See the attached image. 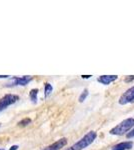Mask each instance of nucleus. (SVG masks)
<instances>
[{"instance_id":"nucleus-20","label":"nucleus","mask_w":134,"mask_h":150,"mask_svg":"<svg viewBox=\"0 0 134 150\" xmlns=\"http://www.w3.org/2000/svg\"><path fill=\"white\" fill-rule=\"evenodd\" d=\"M0 150H5V149H4V148H0Z\"/></svg>"},{"instance_id":"nucleus-4","label":"nucleus","mask_w":134,"mask_h":150,"mask_svg":"<svg viewBox=\"0 0 134 150\" xmlns=\"http://www.w3.org/2000/svg\"><path fill=\"white\" fill-rule=\"evenodd\" d=\"M118 102H119V104H121V105H125V104H129V103H134V86L127 89V90L120 96Z\"/></svg>"},{"instance_id":"nucleus-7","label":"nucleus","mask_w":134,"mask_h":150,"mask_svg":"<svg viewBox=\"0 0 134 150\" xmlns=\"http://www.w3.org/2000/svg\"><path fill=\"white\" fill-rule=\"evenodd\" d=\"M117 78V75H102V76H99L97 78V81L101 84H104V85H108V84L112 83L113 81H115Z\"/></svg>"},{"instance_id":"nucleus-14","label":"nucleus","mask_w":134,"mask_h":150,"mask_svg":"<svg viewBox=\"0 0 134 150\" xmlns=\"http://www.w3.org/2000/svg\"><path fill=\"white\" fill-rule=\"evenodd\" d=\"M134 80V76H127V77H125V79H124V81L125 82H130V81H132Z\"/></svg>"},{"instance_id":"nucleus-10","label":"nucleus","mask_w":134,"mask_h":150,"mask_svg":"<svg viewBox=\"0 0 134 150\" xmlns=\"http://www.w3.org/2000/svg\"><path fill=\"white\" fill-rule=\"evenodd\" d=\"M52 91H53L52 85H51L50 83H48V82H46L44 84V96L45 97H48V96L52 93Z\"/></svg>"},{"instance_id":"nucleus-12","label":"nucleus","mask_w":134,"mask_h":150,"mask_svg":"<svg viewBox=\"0 0 134 150\" xmlns=\"http://www.w3.org/2000/svg\"><path fill=\"white\" fill-rule=\"evenodd\" d=\"M88 89H84L83 91H82V93L80 94V96H79V102H83V101L85 100V99L87 98V96H88Z\"/></svg>"},{"instance_id":"nucleus-17","label":"nucleus","mask_w":134,"mask_h":150,"mask_svg":"<svg viewBox=\"0 0 134 150\" xmlns=\"http://www.w3.org/2000/svg\"><path fill=\"white\" fill-rule=\"evenodd\" d=\"M91 75H82V78H90Z\"/></svg>"},{"instance_id":"nucleus-21","label":"nucleus","mask_w":134,"mask_h":150,"mask_svg":"<svg viewBox=\"0 0 134 150\" xmlns=\"http://www.w3.org/2000/svg\"><path fill=\"white\" fill-rule=\"evenodd\" d=\"M0 126H1V124H0Z\"/></svg>"},{"instance_id":"nucleus-11","label":"nucleus","mask_w":134,"mask_h":150,"mask_svg":"<svg viewBox=\"0 0 134 150\" xmlns=\"http://www.w3.org/2000/svg\"><path fill=\"white\" fill-rule=\"evenodd\" d=\"M31 123V119L30 118H24V119L22 120H20V121L18 122V126H20V127H25V126H27V125H29Z\"/></svg>"},{"instance_id":"nucleus-3","label":"nucleus","mask_w":134,"mask_h":150,"mask_svg":"<svg viewBox=\"0 0 134 150\" xmlns=\"http://www.w3.org/2000/svg\"><path fill=\"white\" fill-rule=\"evenodd\" d=\"M33 80V76L31 75H24V76L18 77V76H13L11 77L10 82L6 84L7 87L10 86H25L27 84L30 83Z\"/></svg>"},{"instance_id":"nucleus-16","label":"nucleus","mask_w":134,"mask_h":150,"mask_svg":"<svg viewBox=\"0 0 134 150\" xmlns=\"http://www.w3.org/2000/svg\"><path fill=\"white\" fill-rule=\"evenodd\" d=\"M9 75H0V79H4V78H8Z\"/></svg>"},{"instance_id":"nucleus-18","label":"nucleus","mask_w":134,"mask_h":150,"mask_svg":"<svg viewBox=\"0 0 134 150\" xmlns=\"http://www.w3.org/2000/svg\"><path fill=\"white\" fill-rule=\"evenodd\" d=\"M3 110H5V108H4V107H2V106L0 105V112H2V111H3Z\"/></svg>"},{"instance_id":"nucleus-8","label":"nucleus","mask_w":134,"mask_h":150,"mask_svg":"<svg viewBox=\"0 0 134 150\" xmlns=\"http://www.w3.org/2000/svg\"><path fill=\"white\" fill-rule=\"evenodd\" d=\"M133 147V142L132 141H124L120 142V143L114 145L112 147V150H129Z\"/></svg>"},{"instance_id":"nucleus-1","label":"nucleus","mask_w":134,"mask_h":150,"mask_svg":"<svg viewBox=\"0 0 134 150\" xmlns=\"http://www.w3.org/2000/svg\"><path fill=\"white\" fill-rule=\"evenodd\" d=\"M134 127V118H127L109 131L111 135H124Z\"/></svg>"},{"instance_id":"nucleus-9","label":"nucleus","mask_w":134,"mask_h":150,"mask_svg":"<svg viewBox=\"0 0 134 150\" xmlns=\"http://www.w3.org/2000/svg\"><path fill=\"white\" fill-rule=\"evenodd\" d=\"M38 92H39V89H38V88L31 89L30 92H29V98H30V100L32 101L33 103H36V102H37V95H38Z\"/></svg>"},{"instance_id":"nucleus-6","label":"nucleus","mask_w":134,"mask_h":150,"mask_svg":"<svg viewBox=\"0 0 134 150\" xmlns=\"http://www.w3.org/2000/svg\"><path fill=\"white\" fill-rule=\"evenodd\" d=\"M66 144H67V138L62 137V138L58 139L57 141H55L54 143L48 145V146H46L45 148H43L41 150H60L61 148H63Z\"/></svg>"},{"instance_id":"nucleus-19","label":"nucleus","mask_w":134,"mask_h":150,"mask_svg":"<svg viewBox=\"0 0 134 150\" xmlns=\"http://www.w3.org/2000/svg\"><path fill=\"white\" fill-rule=\"evenodd\" d=\"M66 150H73V149L71 148V147H70V148H68V149H66Z\"/></svg>"},{"instance_id":"nucleus-13","label":"nucleus","mask_w":134,"mask_h":150,"mask_svg":"<svg viewBox=\"0 0 134 150\" xmlns=\"http://www.w3.org/2000/svg\"><path fill=\"white\" fill-rule=\"evenodd\" d=\"M126 137H127V138H132V137H134V128L131 130L130 132L126 134Z\"/></svg>"},{"instance_id":"nucleus-15","label":"nucleus","mask_w":134,"mask_h":150,"mask_svg":"<svg viewBox=\"0 0 134 150\" xmlns=\"http://www.w3.org/2000/svg\"><path fill=\"white\" fill-rule=\"evenodd\" d=\"M18 148H19L18 145H13V146H11L10 148H9V150H17Z\"/></svg>"},{"instance_id":"nucleus-5","label":"nucleus","mask_w":134,"mask_h":150,"mask_svg":"<svg viewBox=\"0 0 134 150\" xmlns=\"http://www.w3.org/2000/svg\"><path fill=\"white\" fill-rule=\"evenodd\" d=\"M19 100V96L15 94H6L2 98H0V105L6 109L8 106L16 103Z\"/></svg>"},{"instance_id":"nucleus-2","label":"nucleus","mask_w":134,"mask_h":150,"mask_svg":"<svg viewBox=\"0 0 134 150\" xmlns=\"http://www.w3.org/2000/svg\"><path fill=\"white\" fill-rule=\"evenodd\" d=\"M96 136H97V133L95 131H89L79 141H77L75 144H73L71 148L73 150H83L84 148L88 147L90 144L93 143V141L96 139Z\"/></svg>"}]
</instances>
